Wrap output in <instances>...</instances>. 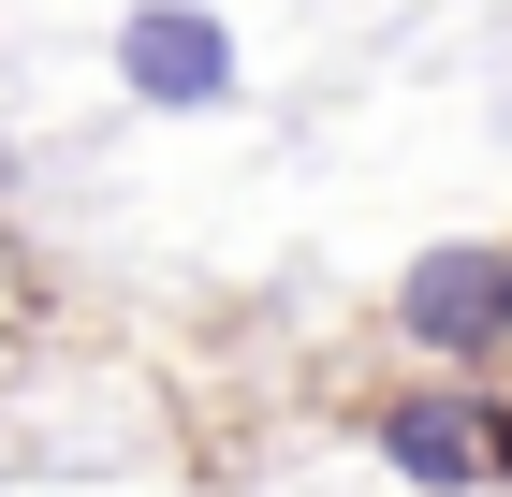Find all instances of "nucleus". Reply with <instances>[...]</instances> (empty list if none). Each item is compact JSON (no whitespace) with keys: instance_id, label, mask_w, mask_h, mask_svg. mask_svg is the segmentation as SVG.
Listing matches in <instances>:
<instances>
[{"instance_id":"nucleus-1","label":"nucleus","mask_w":512,"mask_h":497,"mask_svg":"<svg viewBox=\"0 0 512 497\" xmlns=\"http://www.w3.org/2000/svg\"><path fill=\"white\" fill-rule=\"evenodd\" d=\"M395 337L439 351V366H498V351H512V249H498V234L425 249V264L395 278Z\"/></svg>"},{"instance_id":"nucleus-4","label":"nucleus","mask_w":512,"mask_h":497,"mask_svg":"<svg viewBox=\"0 0 512 497\" xmlns=\"http://www.w3.org/2000/svg\"><path fill=\"white\" fill-rule=\"evenodd\" d=\"M483 483H512V410H483Z\"/></svg>"},{"instance_id":"nucleus-3","label":"nucleus","mask_w":512,"mask_h":497,"mask_svg":"<svg viewBox=\"0 0 512 497\" xmlns=\"http://www.w3.org/2000/svg\"><path fill=\"white\" fill-rule=\"evenodd\" d=\"M381 468L425 497H469L483 483V395H395L381 410Z\"/></svg>"},{"instance_id":"nucleus-2","label":"nucleus","mask_w":512,"mask_h":497,"mask_svg":"<svg viewBox=\"0 0 512 497\" xmlns=\"http://www.w3.org/2000/svg\"><path fill=\"white\" fill-rule=\"evenodd\" d=\"M118 88L161 103V117L235 103V30H220L205 0H132V15H118Z\"/></svg>"}]
</instances>
